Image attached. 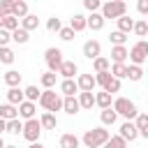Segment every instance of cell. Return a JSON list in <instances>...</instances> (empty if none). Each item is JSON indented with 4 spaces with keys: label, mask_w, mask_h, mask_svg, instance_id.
<instances>
[{
    "label": "cell",
    "mask_w": 148,
    "mask_h": 148,
    "mask_svg": "<svg viewBox=\"0 0 148 148\" xmlns=\"http://www.w3.org/2000/svg\"><path fill=\"white\" fill-rule=\"evenodd\" d=\"M111 109H113L116 116H123L125 120H132V118H136V113H139L136 104H134L132 99H127V97H116V99L111 102Z\"/></svg>",
    "instance_id": "obj_1"
},
{
    "label": "cell",
    "mask_w": 148,
    "mask_h": 148,
    "mask_svg": "<svg viewBox=\"0 0 148 148\" xmlns=\"http://www.w3.org/2000/svg\"><path fill=\"white\" fill-rule=\"evenodd\" d=\"M83 146L86 148H102L106 141H109V130H104V127H92V130H88L86 134H83Z\"/></svg>",
    "instance_id": "obj_2"
},
{
    "label": "cell",
    "mask_w": 148,
    "mask_h": 148,
    "mask_svg": "<svg viewBox=\"0 0 148 148\" xmlns=\"http://www.w3.org/2000/svg\"><path fill=\"white\" fill-rule=\"evenodd\" d=\"M99 9H102L99 14H102L104 21H106V18H120V16L127 14V5H125L123 0H109V2H104Z\"/></svg>",
    "instance_id": "obj_3"
},
{
    "label": "cell",
    "mask_w": 148,
    "mask_h": 148,
    "mask_svg": "<svg viewBox=\"0 0 148 148\" xmlns=\"http://www.w3.org/2000/svg\"><path fill=\"white\" fill-rule=\"evenodd\" d=\"M39 106L46 109V113H53V111H60L62 109V97L56 92V90H42L39 95Z\"/></svg>",
    "instance_id": "obj_4"
},
{
    "label": "cell",
    "mask_w": 148,
    "mask_h": 148,
    "mask_svg": "<svg viewBox=\"0 0 148 148\" xmlns=\"http://www.w3.org/2000/svg\"><path fill=\"white\" fill-rule=\"evenodd\" d=\"M127 58H130L132 65L141 67V65L146 62V58H148V42H146V39H139L132 49H127Z\"/></svg>",
    "instance_id": "obj_5"
},
{
    "label": "cell",
    "mask_w": 148,
    "mask_h": 148,
    "mask_svg": "<svg viewBox=\"0 0 148 148\" xmlns=\"http://www.w3.org/2000/svg\"><path fill=\"white\" fill-rule=\"evenodd\" d=\"M44 60H46V67H49V72H53V74H58V69H60V65H62V51L60 49H56V46H51V49H46L44 51Z\"/></svg>",
    "instance_id": "obj_6"
},
{
    "label": "cell",
    "mask_w": 148,
    "mask_h": 148,
    "mask_svg": "<svg viewBox=\"0 0 148 148\" xmlns=\"http://www.w3.org/2000/svg\"><path fill=\"white\" fill-rule=\"evenodd\" d=\"M21 134H23V139H25V141H30V143L39 141V136H42V125H39V120H37V118L25 120V123H23Z\"/></svg>",
    "instance_id": "obj_7"
},
{
    "label": "cell",
    "mask_w": 148,
    "mask_h": 148,
    "mask_svg": "<svg viewBox=\"0 0 148 148\" xmlns=\"http://www.w3.org/2000/svg\"><path fill=\"white\" fill-rule=\"evenodd\" d=\"M118 136L127 143V141H136V139H139V132H136V127H134L132 120H125V123L120 125V134H118Z\"/></svg>",
    "instance_id": "obj_8"
},
{
    "label": "cell",
    "mask_w": 148,
    "mask_h": 148,
    "mask_svg": "<svg viewBox=\"0 0 148 148\" xmlns=\"http://www.w3.org/2000/svg\"><path fill=\"white\" fill-rule=\"evenodd\" d=\"M83 56H86L88 60L99 58V56H102V44H99L97 39H88V42L83 44Z\"/></svg>",
    "instance_id": "obj_9"
},
{
    "label": "cell",
    "mask_w": 148,
    "mask_h": 148,
    "mask_svg": "<svg viewBox=\"0 0 148 148\" xmlns=\"http://www.w3.org/2000/svg\"><path fill=\"white\" fill-rule=\"evenodd\" d=\"M16 111H18V118H23V120H32L37 106H35V102H25V99H23V102L16 106Z\"/></svg>",
    "instance_id": "obj_10"
},
{
    "label": "cell",
    "mask_w": 148,
    "mask_h": 148,
    "mask_svg": "<svg viewBox=\"0 0 148 148\" xmlns=\"http://www.w3.org/2000/svg\"><path fill=\"white\" fill-rule=\"evenodd\" d=\"M76 88H79L81 92H92V88H95V79H92V74H79V79H76Z\"/></svg>",
    "instance_id": "obj_11"
},
{
    "label": "cell",
    "mask_w": 148,
    "mask_h": 148,
    "mask_svg": "<svg viewBox=\"0 0 148 148\" xmlns=\"http://www.w3.org/2000/svg\"><path fill=\"white\" fill-rule=\"evenodd\" d=\"M76 72H79V67H76L74 60H62V65H60V69H58V74H60L62 79H74Z\"/></svg>",
    "instance_id": "obj_12"
},
{
    "label": "cell",
    "mask_w": 148,
    "mask_h": 148,
    "mask_svg": "<svg viewBox=\"0 0 148 148\" xmlns=\"http://www.w3.org/2000/svg\"><path fill=\"white\" fill-rule=\"evenodd\" d=\"M134 127H136L139 136L148 139V116H146V113H136V118H134Z\"/></svg>",
    "instance_id": "obj_13"
},
{
    "label": "cell",
    "mask_w": 148,
    "mask_h": 148,
    "mask_svg": "<svg viewBox=\"0 0 148 148\" xmlns=\"http://www.w3.org/2000/svg\"><path fill=\"white\" fill-rule=\"evenodd\" d=\"M30 12H28V2L25 0H14L12 2V16L14 18H23V16H28Z\"/></svg>",
    "instance_id": "obj_14"
},
{
    "label": "cell",
    "mask_w": 148,
    "mask_h": 148,
    "mask_svg": "<svg viewBox=\"0 0 148 148\" xmlns=\"http://www.w3.org/2000/svg\"><path fill=\"white\" fill-rule=\"evenodd\" d=\"M60 92H62L65 97H76V92H79L76 81H74V79H62V83H60Z\"/></svg>",
    "instance_id": "obj_15"
},
{
    "label": "cell",
    "mask_w": 148,
    "mask_h": 148,
    "mask_svg": "<svg viewBox=\"0 0 148 148\" xmlns=\"http://www.w3.org/2000/svg\"><path fill=\"white\" fill-rule=\"evenodd\" d=\"M62 111H65L67 116H76V113L81 111L76 97H62Z\"/></svg>",
    "instance_id": "obj_16"
},
{
    "label": "cell",
    "mask_w": 148,
    "mask_h": 148,
    "mask_svg": "<svg viewBox=\"0 0 148 148\" xmlns=\"http://www.w3.org/2000/svg\"><path fill=\"white\" fill-rule=\"evenodd\" d=\"M86 28H90V30H102V28H104V18H102V14L95 12V14L86 16Z\"/></svg>",
    "instance_id": "obj_17"
},
{
    "label": "cell",
    "mask_w": 148,
    "mask_h": 148,
    "mask_svg": "<svg viewBox=\"0 0 148 148\" xmlns=\"http://www.w3.org/2000/svg\"><path fill=\"white\" fill-rule=\"evenodd\" d=\"M18 28H23L25 32L37 30V28H39V18H37L35 14H28V16H23V18H21V25H18Z\"/></svg>",
    "instance_id": "obj_18"
},
{
    "label": "cell",
    "mask_w": 148,
    "mask_h": 148,
    "mask_svg": "<svg viewBox=\"0 0 148 148\" xmlns=\"http://www.w3.org/2000/svg\"><path fill=\"white\" fill-rule=\"evenodd\" d=\"M39 125H42V132L44 130H56L58 127V118L53 116V113H42V118H39Z\"/></svg>",
    "instance_id": "obj_19"
},
{
    "label": "cell",
    "mask_w": 148,
    "mask_h": 148,
    "mask_svg": "<svg viewBox=\"0 0 148 148\" xmlns=\"http://www.w3.org/2000/svg\"><path fill=\"white\" fill-rule=\"evenodd\" d=\"M79 143H81V139L76 134H62L60 141H58L60 148H79Z\"/></svg>",
    "instance_id": "obj_20"
},
{
    "label": "cell",
    "mask_w": 148,
    "mask_h": 148,
    "mask_svg": "<svg viewBox=\"0 0 148 148\" xmlns=\"http://www.w3.org/2000/svg\"><path fill=\"white\" fill-rule=\"evenodd\" d=\"M69 28H72L74 35H76V32H83V30H86V16H83V14H74L72 21H69Z\"/></svg>",
    "instance_id": "obj_21"
},
{
    "label": "cell",
    "mask_w": 148,
    "mask_h": 148,
    "mask_svg": "<svg viewBox=\"0 0 148 148\" xmlns=\"http://www.w3.org/2000/svg\"><path fill=\"white\" fill-rule=\"evenodd\" d=\"M116 21H118V32H123V35H130V32H132V28H134V18H130V16L125 14V16L116 18Z\"/></svg>",
    "instance_id": "obj_22"
},
{
    "label": "cell",
    "mask_w": 148,
    "mask_h": 148,
    "mask_svg": "<svg viewBox=\"0 0 148 148\" xmlns=\"http://www.w3.org/2000/svg\"><path fill=\"white\" fill-rule=\"evenodd\" d=\"M111 60H113V65L116 62H125L127 60V46H111Z\"/></svg>",
    "instance_id": "obj_23"
},
{
    "label": "cell",
    "mask_w": 148,
    "mask_h": 148,
    "mask_svg": "<svg viewBox=\"0 0 148 148\" xmlns=\"http://www.w3.org/2000/svg\"><path fill=\"white\" fill-rule=\"evenodd\" d=\"M109 74L113 76V79H127V65L125 62H116V65H111L109 67Z\"/></svg>",
    "instance_id": "obj_24"
},
{
    "label": "cell",
    "mask_w": 148,
    "mask_h": 148,
    "mask_svg": "<svg viewBox=\"0 0 148 148\" xmlns=\"http://www.w3.org/2000/svg\"><path fill=\"white\" fill-rule=\"evenodd\" d=\"M21 102H23V90H21V88H9V90H7V104L18 106Z\"/></svg>",
    "instance_id": "obj_25"
},
{
    "label": "cell",
    "mask_w": 148,
    "mask_h": 148,
    "mask_svg": "<svg viewBox=\"0 0 148 148\" xmlns=\"http://www.w3.org/2000/svg\"><path fill=\"white\" fill-rule=\"evenodd\" d=\"M0 118L7 123V120H14V118H18V111H16V106H12V104H0Z\"/></svg>",
    "instance_id": "obj_26"
},
{
    "label": "cell",
    "mask_w": 148,
    "mask_h": 148,
    "mask_svg": "<svg viewBox=\"0 0 148 148\" xmlns=\"http://www.w3.org/2000/svg\"><path fill=\"white\" fill-rule=\"evenodd\" d=\"M5 83L9 86V88H18V83H21V74L16 72V69H9V72H5Z\"/></svg>",
    "instance_id": "obj_27"
},
{
    "label": "cell",
    "mask_w": 148,
    "mask_h": 148,
    "mask_svg": "<svg viewBox=\"0 0 148 148\" xmlns=\"http://www.w3.org/2000/svg\"><path fill=\"white\" fill-rule=\"evenodd\" d=\"M76 102H79L81 109H92V104H95V95H92V92H79Z\"/></svg>",
    "instance_id": "obj_28"
},
{
    "label": "cell",
    "mask_w": 148,
    "mask_h": 148,
    "mask_svg": "<svg viewBox=\"0 0 148 148\" xmlns=\"http://www.w3.org/2000/svg\"><path fill=\"white\" fill-rule=\"evenodd\" d=\"M39 95H42V90H39L37 86H28V88H23V99H25V102H37Z\"/></svg>",
    "instance_id": "obj_29"
},
{
    "label": "cell",
    "mask_w": 148,
    "mask_h": 148,
    "mask_svg": "<svg viewBox=\"0 0 148 148\" xmlns=\"http://www.w3.org/2000/svg\"><path fill=\"white\" fill-rule=\"evenodd\" d=\"M111 102H113V99H111V95H109V92H104V90L95 95V104H97L99 109H111Z\"/></svg>",
    "instance_id": "obj_30"
},
{
    "label": "cell",
    "mask_w": 148,
    "mask_h": 148,
    "mask_svg": "<svg viewBox=\"0 0 148 148\" xmlns=\"http://www.w3.org/2000/svg\"><path fill=\"white\" fill-rule=\"evenodd\" d=\"M92 67H95V74H99V72H109L111 62H109V58L99 56V58H95V60H92Z\"/></svg>",
    "instance_id": "obj_31"
},
{
    "label": "cell",
    "mask_w": 148,
    "mask_h": 148,
    "mask_svg": "<svg viewBox=\"0 0 148 148\" xmlns=\"http://www.w3.org/2000/svg\"><path fill=\"white\" fill-rule=\"evenodd\" d=\"M14 60H16V53H14L9 46H2V49H0V62H2V65H12Z\"/></svg>",
    "instance_id": "obj_32"
},
{
    "label": "cell",
    "mask_w": 148,
    "mask_h": 148,
    "mask_svg": "<svg viewBox=\"0 0 148 148\" xmlns=\"http://www.w3.org/2000/svg\"><path fill=\"white\" fill-rule=\"evenodd\" d=\"M12 35V42H16V44H25L28 39H30V32H25L23 28H16L14 32H9Z\"/></svg>",
    "instance_id": "obj_33"
},
{
    "label": "cell",
    "mask_w": 148,
    "mask_h": 148,
    "mask_svg": "<svg viewBox=\"0 0 148 148\" xmlns=\"http://www.w3.org/2000/svg\"><path fill=\"white\" fill-rule=\"evenodd\" d=\"M127 79H130V81H141V79H143V67L127 65Z\"/></svg>",
    "instance_id": "obj_34"
},
{
    "label": "cell",
    "mask_w": 148,
    "mask_h": 148,
    "mask_svg": "<svg viewBox=\"0 0 148 148\" xmlns=\"http://www.w3.org/2000/svg\"><path fill=\"white\" fill-rule=\"evenodd\" d=\"M21 130H23V123H21V118L7 120V125H5V132H9V134H21Z\"/></svg>",
    "instance_id": "obj_35"
},
{
    "label": "cell",
    "mask_w": 148,
    "mask_h": 148,
    "mask_svg": "<svg viewBox=\"0 0 148 148\" xmlns=\"http://www.w3.org/2000/svg\"><path fill=\"white\" fill-rule=\"evenodd\" d=\"M116 113H113V109H102V113H99V120H102V125H113L116 123Z\"/></svg>",
    "instance_id": "obj_36"
},
{
    "label": "cell",
    "mask_w": 148,
    "mask_h": 148,
    "mask_svg": "<svg viewBox=\"0 0 148 148\" xmlns=\"http://www.w3.org/2000/svg\"><path fill=\"white\" fill-rule=\"evenodd\" d=\"M132 32L136 35V37H146L148 35V23L141 18V21H134V28H132Z\"/></svg>",
    "instance_id": "obj_37"
},
{
    "label": "cell",
    "mask_w": 148,
    "mask_h": 148,
    "mask_svg": "<svg viewBox=\"0 0 148 148\" xmlns=\"http://www.w3.org/2000/svg\"><path fill=\"white\" fill-rule=\"evenodd\" d=\"M109 42H111L113 46H125V42H127V35H123V32L113 30V32L109 35Z\"/></svg>",
    "instance_id": "obj_38"
},
{
    "label": "cell",
    "mask_w": 148,
    "mask_h": 148,
    "mask_svg": "<svg viewBox=\"0 0 148 148\" xmlns=\"http://www.w3.org/2000/svg\"><path fill=\"white\" fill-rule=\"evenodd\" d=\"M56 76H58V74H53V72H44L39 81H42V86H44L46 90H51V88L56 86Z\"/></svg>",
    "instance_id": "obj_39"
},
{
    "label": "cell",
    "mask_w": 148,
    "mask_h": 148,
    "mask_svg": "<svg viewBox=\"0 0 148 148\" xmlns=\"http://www.w3.org/2000/svg\"><path fill=\"white\" fill-rule=\"evenodd\" d=\"M16 28H18V18H14V16H5V18H2V30L14 32Z\"/></svg>",
    "instance_id": "obj_40"
},
{
    "label": "cell",
    "mask_w": 148,
    "mask_h": 148,
    "mask_svg": "<svg viewBox=\"0 0 148 148\" xmlns=\"http://www.w3.org/2000/svg\"><path fill=\"white\" fill-rule=\"evenodd\" d=\"M102 148H127V143H125L120 136H109V141H106Z\"/></svg>",
    "instance_id": "obj_41"
},
{
    "label": "cell",
    "mask_w": 148,
    "mask_h": 148,
    "mask_svg": "<svg viewBox=\"0 0 148 148\" xmlns=\"http://www.w3.org/2000/svg\"><path fill=\"white\" fill-rule=\"evenodd\" d=\"M60 28H62V23H60L58 16H51V18L46 21V30H49V32H58Z\"/></svg>",
    "instance_id": "obj_42"
},
{
    "label": "cell",
    "mask_w": 148,
    "mask_h": 148,
    "mask_svg": "<svg viewBox=\"0 0 148 148\" xmlns=\"http://www.w3.org/2000/svg\"><path fill=\"white\" fill-rule=\"evenodd\" d=\"M92 79H95V86H102V88H104V86L111 81V74H109V72H99V74H95Z\"/></svg>",
    "instance_id": "obj_43"
},
{
    "label": "cell",
    "mask_w": 148,
    "mask_h": 148,
    "mask_svg": "<svg viewBox=\"0 0 148 148\" xmlns=\"http://www.w3.org/2000/svg\"><path fill=\"white\" fill-rule=\"evenodd\" d=\"M104 92H109V95H113V92H120V81L111 76V81L104 86Z\"/></svg>",
    "instance_id": "obj_44"
},
{
    "label": "cell",
    "mask_w": 148,
    "mask_h": 148,
    "mask_svg": "<svg viewBox=\"0 0 148 148\" xmlns=\"http://www.w3.org/2000/svg\"><path fill=\"white\" fill-rule=\"evenodd\" d=\"M83 7H86L90 14H95V12L102 7V2H99V0H83Z\"/></svg>",
    "instance_id": "obj_45"
},
{
    "label": "cell",
    "mask_w": 148,
    "mask_h": 148,
    "mask_svg": "<svg viewBox=\"0 0 148 148\" xmlns=\"http://www.w3.org/2000/svg\"><path fill=\"white\" fill-rule=\"evenodd\" d=\"M58 35H60V39H62V42H72V39H74V32H72V28H69V25H67V28H60V30H58Z\"/></svg>",
    "instance_id": "obj_46"
},
{
    "label": "cell",
    "mask_w": 148,
    "mask_h": 148,
    "mask_svg": "<svg viewBox=\"0 0 148 148\" xmlns=\"http://www.w3.org/2000/svg\"><path fill=\"white\" fill-rule=\"evenodd\" d=\"M0 16H12V0H0Z\"/></svg>",
    "instance_id": "obj_47"
},
{
    "label": "cell",
    "mask_w": 148,
    "mask_h": 148,
    "mask_svg": "<svg viewBox=\"0 0 148 148\" xmlns=\"http://www.w3.org/2000/svg\"><path fill=\"white\" fill-rule=\"evenodd\" d=\"M9 42H12V35H9L7 30H2V28H0V49H2V46H7Z\"/></svg>",
    "instance_id": "obj_48"
},
{
    "label": "cell",
    "mask_w": 148,
    "mask_h": 148,
    "mask_svg": "<svg viewBox=\"0 0 148 148\" xmlns=\"http://www.w3.org/2000/svg\"><path fill=\"white\" fill-rule=\"evenodd\" d=\"M136 9H139V14H148V0H139Z\"/></svg>",
    "instance_id": "obj_49"
},
{
    "label": "cell",
    "mask_w": 148,
    "mask_h": 148,
    "mask_svg": "<svg viewBox=\"0 0 148 148\" xmlns=\"http://www.w3.org/2000/svg\"><path fill=\"white\" fill-rule=\"evenodd\" d=\"M5 125H7V123H5L2 118H0V136H2V132H5Z\"/></svg>",
    "instance_id": "obj_50"
},
{
    "label": "cell",
    "mask_w": 148,
    "mask_h": 148,
    "mask_svg": "<svg viewBox=\"0 0 148 148\" xmlns=\"http://www.w3.org/2000/svg\"><path fill=\"white\" fill-rule=\"evenodd\" d=\"M28 148H44V146H42V143H39V141H35V143H30V146H28Z\"/></svg>",
    "instance_id": "obj_51"
},
{
    "label": "cell",
    "mask_w": 148,
    "mask_h": 148,
    "mask_svg": "<svg viewBox=\"0 0 148 148\" xmlns=\"http://www.w3.org/2000/svg\"><path fill=\"white\" fill-rule=\"evenodd\" d=\"M5 146H7V143H5V141H2V136H0V148H5Z\"/></svg>",
    "instance_id": "obj_52"
},
{
    "label": "cell",
    "mask_w": 148,
    "mask_h": 148,
    "mask_svg": "<svg viewBox=\"0 0 148 148\" xmlns=\"http://www.w3.org/2000/svg\"><path fill=\"white\" fill-rule=\"evenodd\" d=\"M2 18H5V16H0V28H2Z\"/></svg>",
    "instance_id": "obj_53"
},
{
    "label": "cell",
    "mask_w": 148,
    "mask_h": 148,
    "mask_svg": "<svg viewBox=\"0 0 148 148\" xmlns=\"http://www.w3.org/2000/svg\"><path fill=\"white\" fill-rule=\"evenodd\" d=\"M5 148H18V146H5Z\"/></svg>",
    "instance_id": "obj_54"
}]
</instances>
